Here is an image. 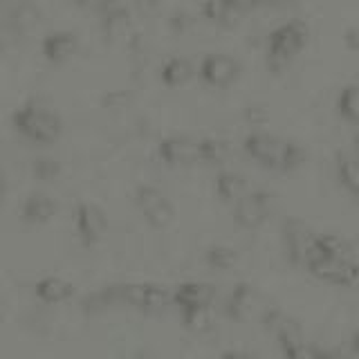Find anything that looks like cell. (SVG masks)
<instances>
[{
  "mask_svg": "<svg viewBox=\"0 0 359 359\" xmlns=\"http://www.w3.org/2000/svg\"><path fill=\"white\" fill-rule=\"evenodd\" d=\"M243 151L256 164L272 171H294L308 160V153L297 142L280 140L269 133H250L243 140Z\"/></svg>",
  "mask_w": 359,
  "mask_h": 359,
  "instance_id": "obj_1",
  "label": "cell"
},
{
  "mask_svg": "<svg viewBox=\"0 0 359 359\" xmlns=\"http://www.w3.org/2000/svg\"><path fill=\"white\" fill-rule=\"evenodd\" d=\"M93 301L99 308L106 306H128L142 312H160L173 306L171 290L155 285V283H121L110 285L106 290L97 292Z\"/></svg>",
  "mask_w": 359,
  "mask_h": 359,
  "instance_id": "obj_2",
  "label": "cell"
},
{
  "mask_svg": "<svg viewBox=\"0 0 359 359\" xmlns=\"http://www.w3.org/2000/svg\"><path fill=\"white\" fill-rule=\"evenodd\" d=\"M11 126L18 135L34 144H54L63 133V121L59 112H54L43 101L32 99L22 104L11 115Z\"/></svg>",
  "mask_w": 359,
  "mask_h": 359,
  "instance_id": "obj_3",
  "label": "cell"
},
{
  "mask_svg": "<svg viewBox=\"0 0 359 359\" xmlns=\"http://www.w3.org/2000/svg\"><path fill=\"white\" fill-rule=\"evenodd\" d=\"M308 25L301 20H287L278 25L267 39L265 61L272 72H283L285 67L297 59V54L308 43Z\"/></svg>",
  "mask_w": 359,
  "mask_h": 359,
  "instance_id": "obj_4",
  "label": "cell"
},
{
  "mask_svg": "<svg viewBox=\"0 0 359 359\" xmlns=\"http://www.w3.org/2000/svg\"><path fill=\"white\" fill-rule=\"evenodd\" d=\"M303 267H306L317 280H323V283H328V285H339V287H353L357 283V274H359L355 261H341V258L325 256L314 250Z\"/></svg>",
  "mask_w": 359,
  "mask_h": 359,
  "instance_id": "obj_5",
  "label": "cell"
},
{
  "mask_svg": "<svg viewBox=\"0 0 359 359\" xmlns=\"http://www.w3.org/2000/svg\"><path fill=\"white\" fill-rule=\"evenodd\" d=\"M135 205H137L140 213L146 218V222L151 227H168L175 216V209L171 205V200L166 198L164 191H160L153 184H142L135 191Z\"/></svg>",
  "mask_w": 359,
  "mask_h": 359,
  "instance_id": "obj_6",
  "label": "cell"
},
{
  "mask_svg": "<svg viewBox=\"0 0 359 359\" xmlns=\"http://www.w3.org/2000/svg\"><path fill=\"white\" fill-rule=\"evenodd\" d=\"M280 236H283V250L285 256L290 258L292 265H306L308 256L314 250V241H317V233H314L306 222L299 218H290L283 222V229H280Z\"/></svg>",
  "mask_w": 359,
  "mask_h": 359,
  "instance_id": "obj_7",
  "label": "cell"
},
{
  "mask_svg": "<svg viewBox=\"0 0 359 359\" xmlns=\"http://www.w3.org/2000/svg\"><path fill=\"white\" fill-rule=\"evenodd\" d=\"M233 220L245 229H258L267 222L272 213V196L267 191H247V194L236 202Z\"/></svg>",
  "mask_w": 359,
  "mask_h": 359,
  "instance_id": "obj_8",
  "label": "cell"
},
{
  "mask_svg": "<svg viewBox=\"0 0 359 359\" xmlns=\"http://www.w3.org/2000/svg\"><path fill=\"white\" fill-rule=\"evenodd\" d=\"M74 229L83 245H95L108 231L106 211L93 202H79L74 209Z\"/></svg>",
  "mask_w": 359,
  "mask_h": 359,
  "instance_id": "obj_9",
  "label": "cell"
},
{
  "mask_svg": "<svg viewBox=\"0 0 359 359\" xmlns=\"http://www.w3.org/2000/svg\"><path fill=\"white\" fill-rule=\"evenodd\" d=\"M200 76L202 81L211 88H229L238 81L241 76V63L229 54H207L200 63Z\"/></svg>",
  "mask_w": 359,
  "mask_h": 359,
  "instance_id": "obj_10",
  "label": "cell"
},
{
  "mask_svg": "<svg viewBox=\"0 0 359 359\" xmlns=\"http://www.w3.org/2000/svg\"><path fill=\"white\" fill-rule=\"evenodd\" d=\"M157 155L166 166L187 168L200 164V140L191 137H166L157 146Z\"/></svg>",
  "mask_w": 359,
  "mask_h": 359,
  "instance_id": "obj_11",
  "label": "cell"
},
{
  "mask_svg": "<svg viewBox=\"0 0 359 359\" xmlns=\"http://www.w3.org/2000/svg\"><path fill=\"white\" fill-rule=\"evenodd\" d=\"M171 301L173 306L182 310H194V308H209L216 301V287L205 280H187L180 283L175 290H171Z\"/></svg>",
  "mask_w": 359,
  "mask_h": 359,
  "instance_id": "obj_12",
  "label": "cell"
},
{
  "mask_svg": "<svg viewBox=\"0 0 359 359\" xmlns=\"http://www.w3.org/2000/svg\"><path fill=\"white\" fill-rule=\"evenodd\" d=\"M256 310H258V294H256V290L247 283L236 285L231 290V294L227 297V301H224V314L236 323L252 319V314Z\"/></svg>",
  "mask_w": 359,
  "mask_h": 359,
  "instance_id": "obj_13",
  "label": "cell"
},
{
  "mask_svg": "<svg viewBox=\"0 0 359 359\" xmlns=\"http://www.w3.org/2000/svg\"><path fill=\"white\" fill-rule=\"evenodd\" d=\"M34 292H36L39 301H43L45 306H59V303H65L74 297V285L70 280H65L63 276L48 274L36 280Z\"/></svg>",
  "mask_w": 359,
  "mask_h": 359,
  "instance_id": "obj_14",
  "label": "cell"
},
{
  "mask_svg": "<svg viewBox=\"0 0 359 359\" xmlns=\"http://www.w3.org/2000/svg\"><path fill=\"white\" fill-rule=\"evenodd\" d=\"M76 45H79L76 34L61 29V32H52V34H48V36L43 39L41 52H43V56L48 61L61 63L65 59H70V56L76 52Z\"/></svg>",
  "mask_w": 359,
  "mask_h": 359,
  "instance_id": "obj_15",
  "label": "cell"
},
{
  "mask_svg": "<svg viewBox=\"0 0 359 359\" xmlns=\"http://www.w3.org/2000/svg\"><path fill=\"white\" fill-rule=\"evenodd\" d=\"M56 211H59V205H56V200L48 194H32L25 205H22V218L27 222H50Z\"/></svg>",
  "mask_w": 359,
  "mask_h": 359,
  "instance_id": "obj_16",
  "label": "cell"
},
{
  "mask_svg": "<svg viewBox=\"0 0 359 359\" xmlns=\"http://www.w3.org/2000/svg\"><path fill=\"white\" fill-rule=\"evenodd\" d=\"M247 180L236 171H220L216 177V194L227 205H236L247 194Z\"/></svg>",
  "mask_w": 359,
  "mask_h": 359,
  "instance_id": "obj_17",
  "label": "cell"
},
{
  "mask_svg": "<svg viewBox=\"0 0 359 359\" xmlns=\"http://www.w3.org/2000/svg\"><path fill=\"white\" fill-rule=\"evenodd\" d=\"M194 74H196V67L189 59H184V56H171V59L162 65V72H160L164 86L168 88H180L189 83L191 79H194Z\"/></svg>",
  "mask_w": 359,
  "mask_h": 359,
  "instance_id": "obj_18",
  "label": "cell"
},
{
  "mask_svg": "<svg viewBox=\"0 0 359 359\" xmlns=\"http://www.w3.org/2000/svg\"><path fill=\"white\" fill-rule=\"evenodd\" d=\"M314 252L332 256V258H341V261H355L353 243L341 238V236H337V233H317V241H314Z\"/></svg>",
  "mask_w": 359,
  "mask_h": 359,
  "instance_id": "obj_19",
  "label": "cell"
},
{
  "mask_svg": "<svg viewBox=\"0 0 359 359\" xmlns=\"http://www.w3.org/2000/svg\"><path fill=\"white\" fill-rule=\"evenodd\" d=\"M334 171H337V180L339 184L351 191V194H357V182H359V171H357V160L353 153H339L334 162Z\"/></svg>",
  "mask_w": 359,
  "mask_h": 359,
  "instance_id": "obj_20",
  "label": "cell"
},
{
  "mask_svg": "<svg viewBox=\"0 0 359 359\" xmlns=\"http://www.w3.org/2000/svg\"><path fill=\"white\" fill-rule=\"evenodd\" d=\"M231 155L229 144L224 140H200V162L205 164H222Z\"/></svg>",
  "mask_w": 359,
  "mask_h": 359,
  "instance_id": "obj_21",
  "label": "cell"
},
{
  "mask_svg": "<svg viewBox=\"0 0 359 359\" xmlns=\"http://www.w3.org/2000/svg\"><path fill=\"white\" fill-rule=\"evenodd\" d=\"M334 108L339 112V117L355 123L357 121V86L355 83H348L339 90L334 101Z\"/></svg>",
  "mask_w": 359,
  "mask_h": 359,
  "instance_id": "obj_22",
  "label": "cell"
},
{
  "mask_svg": "<svg viewBox=\"0 0 359 359\" xmlns=\"http://www.w3.org/2000/svg\"><path fill=\"white\" fill-rule=\"evenodd\" d=\"M180 314H182V323L194 332H207V330H211L213 321H216V317H213V306L182 310Z\"/></svg>",
  "mask_w": 359,
  "mask_h": 359,
  "instance_id": "obj_23",
  "label": "cell"
},
{
  "mask_svg": "<svg viewBox=\"0 0 359 359\" xmlns=\"http://www.w3.org/2000/svg\"><path fill=\"white\" fill-rule=\"evenodd\" d=\"M205 258H207L209 267L222 269V272H224V269L236 267V263H238V252H236L233 247H229V245H213L207 250Z\"/></svg>",
  "mask_w": 359,
  "mask_h": 359,
  "instance_id": "obj_24",
  "label": "cell"
},
{
  "mask_svg": "<svg viewBox=\"0 0 359 359\" xmlns=\"http://www.w3.org/2000/svg\"><path fill=\"white\" fill-rule=\"evenodd\" d=\"M202 16L218 25H233L236 18L229 11V7L224 5V0H205L202 3Z\"/></svg>",
  "mask_w": 359,
  "mask_h": 359,
  "instance_id": "obj_25",
  "label": "cell"
},
{
  "mask_svg": "<svg viewBox=\"0 0 359 359\" xmlns=\"http://www.w3.org/2000/svg\"><path fill=\"white\" fill-rule=\"evenodd\" d=\"M32 175L39 180V182H52L61 175V164L52 160V157H39L32 164Z\"/></svg>",
  "mask_w": 359,
  "mask_h": 359,
  "instance_id": "obj_26",
  "label": "cell"
},
{
  "mask_svg": "<svg viewBox=\"0 0 359 359\" xmlns=\"http://www.w3.org/2000/svg\"><path fill=\"white\" fill-rule=\"evenodd\" d=\"M283 355H285V359H317L319 348H314L312 344L303 339L299 344H292V346L283 348Z\"/></svg>",
  "mask_w": 359,
  "mask_h": 359,
  "instance_id": "obj_27",
  "label": "cell"
},
{
  "mask_svg": "<svg viewBox=\"0 0 359 359\" xmlns=\"http://www.w3.org/2000/svg\"><path fill=\"white\" fill-rule=\"evenodd\" d=\"M126 104H128V93H110L104 99V106L108 108H123Z\"/></svg>",
  "mask_w": 359,
  "mask_h": 359,
  "instance_id": "obj_28",
  "label": "cell"
},
{
  "mask_svg": "<svg viewBox=\"0 0 359 359\" xmlns=\"http://www.w3.org/2000/svg\"><path fill=\"white\" fill-rule=\"evenodd\" d=\"M297 0H252V9H267V7H287Z\"/></svg>",
  "mask_w": 359,
  "mask_h": 359,
  "instance_id": "obj_29",
  "label": "cell"
},
{
  "mask_svg": "<svg viewBox=\"0 0 359 359\" xmlns=\"http://www.w3.org/2000/svg\"><path fill=\"white\" fill-rule=\"evenodd\" d=\"M220 359H256V357L250 351H245V348H231V351H224Z\"/></svg>",
  "mask_w": 359,
  "mask_h": 359,
  "instance_id": "obj_30",
  "label": "cell"
},
{
  "mask_svg": "<svg viewBox=\"0 0 359 359\" xmlns=\"http://www.w3.org/2000/svg\"><path fill=\"white\" fill-rule=\"evenodd\" d=\"M191 22V18L184 14V11H175V14L171 16V27L175 29V32H184V27Z\"/></svg>",
  "mask_w": 359,
  "mask_h": 359,
  "instance_id": "obj_31",
  "label": "cell"
},
{
  "mask_svg": "<svg viewBox=\"0 0 359 359\" xmlns=\"http://www.w3.org/2000/svg\"><path fill=\"white\" fill-rule=\"evenodd\" d=\"M317 359H355V355L346 351H319Z\"/></svg>",
  "mask_w": 359,
  "mask_h": 359,
  "instance_id": "obj_32",
  "label": "cell"
},
{
  "mask_svg": "<svg viewBox=\"0 0 359 359\" xmlns=\"http://www.w3.org/2000/svg\"><path fill=\"white\" fill-rule=\"evenodd\" d=\"M355 39H357V29L355 27H351L346 32V41H348V45H351V48L355 50Z\"/></svg>",
  "mask_w": 359,
  "mask_h": 359,
  "instance_id": "obj_33",
  "label": "cell"
},
{
  "mask_svg": "<svg viewBox=\"0 0 359 359\" xmlns=\"http://www.w3.org/2000/svg\"><path fill=\"white\" fill-rule=\"evenodd\" d=\"M72 3H76V5H90L93 0H72Z\"/></svg>",
  "mask_w": 359,
  "mask_h": 359,
  "instance_id": "obj_34",
  "label": "cell"
},
{
  "mask_svg": "<svg viewBox=\"0 0 359 359\" xmlns=\"http://www.w3.org/2000/svg\"><path fill=\"white\" fill-rule=\"evenodd\" d=\"M0 194H3V177H0Z\"/></svg>",
  "mask_w": 359,
  "mask_h": 359,
  "instance_id": "obj_35",
  "label": "cell"
}]
</instances>
